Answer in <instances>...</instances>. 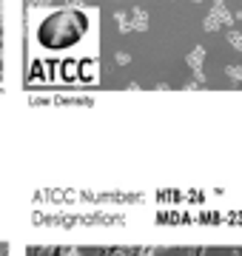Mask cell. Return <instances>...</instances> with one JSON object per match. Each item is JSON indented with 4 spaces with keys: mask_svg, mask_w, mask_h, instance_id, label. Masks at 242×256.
<instances>
[{
    "mask_svg": "<svg viewBox=\"0 0 242 256\" xmlns=\"http://www.w3.org/2000/svg\"><path fill=\"white\" fill-rule=\"evenodd\" d=\"M228 46L242 52V32H228Z\"/></svg>",
    "mask_w": 242,
    "mask_h": 256,
    "instance_id": "obj_5",
    "label": "cell"
},
{
    "mask_svg": "<svg viewBox=\"0 0 242 256\" xmlns=\"http://www.w3.org/2000/svg\"><path fill=\"white\" fill-rule=\"evenodd\" d=\"M231 23H234L231 12L225 9V6H214V9H211V14L202 20V28H205V32H220V28L231 26Z\"/></svg>",
    "mask_w": 242,
    "mask_h": 256,
    "instance_id": "obj_1",
    "label": "cell"
},
{
    "mask_svg": "<svg viewBox=\"0 0 242 256\" xmlns=\"http://www.w3.org/2000/svg\"><path fill=\"white\" fill-rule=\"evenodd\" d=\"M131 32H146L148 28V12L146 9H131Z\"/></svg>",
    "mask_w": 242,
    "mask_h": 256,
    "instance_id": "obj_2",
    "label": "cell"
},
{
    "mask_svg": "<svg viewBox=\"0 0 242 256\" xmlns=\"http://www.w3.org/2000/svg\"><path fill=\"white\" fill-rule=\"evenodd\" d=\"M114 20H117V28H120L122 34H128V32H131V14H128V12H117Z\"/></svg>",
    "mask_w": 242,
    "mask_h": 256,
    "instance_id": "obj_4",
    "label": "cell"
},
{
    "mask_svg": "<svg viewBox=\"0 0 242 256\" xmlns=\"http://www.w3.org/2000/svg\"><path fill=\"white\" fill-rule=\"evenodd\" d=\"M194 3H202V0H194Z\"/></svg>",
    "mask_w": 242,
    "mask_h": 256,
    "instance_id": "obj_10",
    "label": "cell"
},
{
    "mask_svg": "<svg viewBox=\"0 0 242 256\" xmlns=\"http://www.w3.org/2000/svg\"><path fill=\"white\" fill-rule=\"evenodd\" d=\"M114 63H117V66H128L131 63V54H128V52H117V54H114Z\"/></svg>",
    "mask_w": 242,
    "mask_h": 256,
    "instance_id": "obj_7",
    "label": "cell"
},
{
    "mask_svg": "<svg viewBox=\"0 0 242 256\" xmlns=\"http://www.w3.org/2000/svg\"><path fill=\"white\" fill-rule=\"evenodd\" d=\"M34 6H46V3H52V0H32Z\"/></svg>",
    "mask_w": 242,
    "mask_h": 256,
    "instance_id": "obj_9",
    "label": "cell"
},
{
    "mask_svg": "<svg viewBox=\"0 0 242 256\" xmlns=\"http://www.w3.org/2000/svg\"><path fill=\"white\" fill-rule=\"evenodd\" d=\"M186 63H188V68L191 72H202V63H205V48L202 46H196L191 54L186 57Z\"/></svg>",
    "mask_w": 242,
    "mask_h": 256,
    "instance_id": "obj_3",
    "label": "cell"
},
{
    "mask_svg": "<svg viewBox=\"0 0 242 256\" xmlns=\"http://www.w3.org/2000/svg\"><path fill=\"white\" fill-rule=\"evenodd\" d=\"M225 74H228L231 80L242 82V66H225Z\"/></svg>",
    "mask_w": 242,
    "mask_h": 256,
    "instance_id": "obj_6",
    "label": "cell"
},
{
    "mask_svg": "<svg viewBox=\"0 0 242 256\" xmlns=\"http://www.w3.org/2000/svg\"><path fill=\"white\" fill-rule=\"evenodd\" d=\"M68 9H83V0H66Z\"/></svg>",
    "mask_w": 242,
    "mask_h": 256,
    "instance_id": "obj_8",
    "label": "cell"
}]
</instances>
